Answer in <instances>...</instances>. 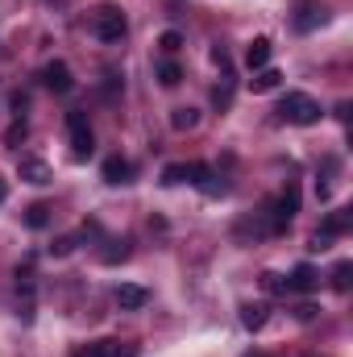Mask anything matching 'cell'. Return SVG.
I'll return each instance as SVG.
<instances>
[{"label":"cell","instance_id":"obj_9","mask_svg":"<svg viewBox=\"0 0 353 357\" xmlns=\"http://www.w3.org/2000/svg\"><path fill=\"white\" fill-rule=\"evenodd\" d=\"M133 178V162L129 158H121V154H112V158H104V183H129Z\"/></svg>","mask_w":353,"mask_h":357},{"label":"cell","instance_id":"obj_6","mask_svg":"<svg viewBox=\"0 0 353 357\" xmlns=\"http://www.w3.org/2000/svg\"><path fill=\"white\" fill-rule=\"evenodd\" d=\"M71 357H137L133 345L121 349V341H91V345H80Z\"/></svg>","mask_w":353,"mask_h":357},{"label":"cell","instance_id":"obj_11","mask_svg":"<svg viewBox=\"0 0 353 357\" xmlns=\"http://www.w3.org/2000/svg\"><path fill=\"white\" fill-rule=\"evenodd\" d=\"M350 212H329L324 216V225L316 229V237H341V233H350Z\"/></svg>","mask_w":353,"mask_h":357},{"label":"cell","instance_id":"obj_13","mask_svg":"<svg viewBox=\"0 0 353 357\" xmlns=\"http://www.w3.org/2000/svg\"><path fill=\"white\" fill-rule=\"evenodd\" d=\"M241 324H246L250 333H258L266 324V303H241Z\"/></svg>","mask_w":353,"mask_h":357},{"label":"cell","instance_id":"obj_8","mask_svg":"<svg viewBox=\"0 0 353 357\" xmlns=\"http://www.w3.org/2000/svg\"><path fill=\"white\" fill-rule=\"evenodd\" d=\"M17 175L25 178V183H33V187H42V183H50V167H46V162H42V158H21V162H17Z\"/></svg>","mask_w":353,"mask_h":357},{"label":"cell","instance_id":"obj_17","mask_svg":"<svg viewBox=\"0 0 353 357\" xmlns=\"http://www.w3.org/2000/svg\"><path fill=\"white\" fill-rule=\"evenodd\" d=\"M171 125H175L179 133H183V129H195V125H200V112H195V108H175V112H171Z\"/></svg>","mask_w":353,"mask_h":357},{"label":"cell","instance_id":"obj_3","mask_svg":"<svg viewBox=\"0 0 353 357\" xmlns=\"http://www.w3.org/2000/svg\"><path fill=\"white\" fill-rule=\"evenodd\" d=\"M67 137H71V154H75V158H91L96 133H91V125H88L84 112H67Z\"/></svg>","mask_w":353,"mask_h":357},{"label":"cell","instance_id":"obj_10","mask_svg":"<svg viewBox=\"0 0 353 357\" xmlns=\"http://www.w3.org/2000/svg\"><path fill=\"white\" fill-rule=\"evenodd\" d=\"M266 63H270V38H254V42L246 46V67H250V71H262Z\"/></svg>","mask_w":353,"mask_h":357},{"label":"cell","instance_id":"obj_27","mask_svg":"<svg viewBox=\"0 0 353 357\" xmlns=\"http://www.w3.org/2000/svg\"><path fill=\"white\" fill-rule=\"evenodd\" d=\"M250 357H266V354H250Z\"/></svg>","mask_w":353,"mask_h":357},{"label":"cell","instance_id":"obj_5","mask_svg":"<svg viewBox=\"0 0 353 357\" xmlns=\"http://www.w3.org/2000/svg\"><path fill=\"white\" fill-rule=\"evenodd\" d=\"M42 84L50 91H59V96H67V91L75 88V75H71V67H67L63 59H54V63L42 67Z\"/></svg>","mask_w":353,"mask_h":357},{"label":"cell","instance_id":"obj_12","mask_svg":"<svg viewBox=\"0 0 353 357\" xmlns=\"http://www.w3.org/2000/svg\"><path fill=\"white\" fill-rule=\"evenodd\" d=\"M316 282H320V278H316V270H312L308 262H303V266H295V270H291V278H287V291H312Z\"/></svg>","mask_w":353,"mask_h":357},{"label":"cell","instance_id":"obj_15","mask_svg":"<svg viewBox=\"0 0 353 357\" xmlns=\"http://www.w3.org/2000/svg\"><path fill=\"white\" fill-rule=\"evenodd\" d=\"M158 84H163V88H179V84H183V67H179L175 59L158 63Z\"/></svg>","mask_w":353,"mask_h":357},{"label":"cell","instance_id":"obj_24","mask_svg":"<svg viewBox=\"0 0 353 357\" xmlns=\"http://www.w3.org/2000/svg\"><path fill=\"white\" fill-rule=\"evenodd\" d=\"M262 287H266V291H274V295H278V291H287V282H283L278 274H262Z\"/></svg>","mask_w":353,"mask_h":357},{"label":"cell","instance_id":"obj_18","mask_svg":"<svg viewBox=\"0 0 353 357\" xmlns=\"http://www.w3.org/2000/svg\"><path fill=\"white\" fill-rule=\"evenodd\" d=\"M46 220H50V208L46 204H29L25 208V225L29 229H46Z\"/></svg>","mask_w":353,"mask_h":357},{"label":"cell","instance_id":"obj_14","mask_svg":"<svg viewBox=\"0 0 353 357\" xmlns=\"http://www.w3.org/2000/svg\"><path fill=\"white\" fill-rule=\"evenodd\" d=\"M320 21H324V8H320V4H303V8H299V17H295V29H303V33H308V29H316Z\"/></svg>","mask_w":353,"mask_h":357},{"label":"cell","instance_id":"obj_1","mask_svg":"<svg viewBox=\"0 0 353 357\" xmlns=\"http://www.w3.org/2000/svg\"><path fill=\"white\" fill-rule=\"evenodd\" d=\"M91 33L100 42H121L129 33V17L121 13V4H96L91 8Z\"/></svg>","mask_w":353,"mask_h":357},{"label":"cell","instance_id":"obj_7","mask_svg":"<svg viewBox=\"0 0 353 357\" xmlns=\"http://www.w3.org/2000/svg\"><path fill=\"white\" fill-rule=\"evenodd\" d=\"M150 303V291L146 287H137V282H121L117 287V307L121 312H137V307H146Z\"/></svg>","mask_w":353,"mask_h":357},{"label":"cell","instance_id":"obj_25","mask_svg":"<svg viewBox=\"0 0 353 357\" xmlns=\"http://www.w3.org/2000/svg\"><path fill=\"white\" fill-rule=\"evenodd\" d=\"M108 245H117V241H108ZM121 258H129V245H121V250H104V262H121Z\"/></svg>","mask_w":353,"mask_h":357},{"label":"cell","instance_id":"obj_23","mask_svg":"<svg viewBox=\"0 0 353 357\" xmlns=\"http://www.w3.org/2000/svg\"><path fill=\"white\" fill-rule=\"evenodd\" d=\"M163 183H167V187H175V183H183V162H171V167L163 171Z\"/></svg>","mask_w":353,"mask_h":357},{"label":"cell","instance_id":"obj_16","mask_svg":"<svg viewBox=\"0 0 353 357\" xmlns=\"http://www.w3.org/2000/svg\"><path fill=\"white\" fill-rule=\"evenodd\" d=\"M278 79H283V75H278L274 67H262V71H254L250 88H254V91H274V88H278Z\"/></svg>","mask_w":353,"mask_h":357},{"label":"cell","instance_id":"obj_4","mask_svg":"<svg viewBox=\"0 0 353 357\" xmlns=\"http://www.w3.org/2000/svg\"><path fill=\"white\" fill-rule=\"evenodd\" d=\"M183 183H195L204 195H220V191H225L220 175H216L208 162H183Z\"/></svg>","mask_w":353,"mask_h":357},{"label":"cell","instance_id":"obj_20","mask_svg":"<svg viewBox=\"0 0 353 357\" xmlns=\"http://www.w3.org/2000/svg\"><path fill=\"white\" fill-rule=\"evenodd\" d=\"M75 245H80V237H59V241L50 245V254H54V258H67V254H71Z\"/></svg>","mask_w":353,"mask_h":357},{"label":"cell","instance_id":"obj_22","mask_svg":"<svg viewBox=\"0 0 353 357\" xmlns=\"http://www.w3.org/2000/svg\"><path fill=\"white\" fill-rule=\"evenodd\" d=\"M25 133H29V129H25V121H17V125L4 133V146H17V142H25Z\"/></svg>","mask_w":353,"mask_h":357},{"label":"cell","instance_id":"obj_21","mask_svg":"<svg viewBox=\"0 0 353 357\" xmlns=\"http://www.w3.org/2000/svg\"><path fill=\"white\" fill-rule=\"evenodd\" d=\"M158 46H163V50H167V54H175L179 46H183V33H175V29H167V33H163V38H158Z\"/></svg>","mask_w":353,"mask_h":357},{"label":"cell","instance_id":"obj_26","mask_svg":"<svg viewBox=\"0 0 353 357\" xmlns=\"http://www.w3.org/2000/svg\"><path fill=\"white\" fill-rule=\"evenodd\" d=\"M8 199V183H4V175H0V204Z\"/></svg>","mask_w":353,"mask_h":357},{"label":"cell","instance_id":"obj_2","mask_svg":"<svg viewBox=\"0 0 353 357\" xmlns=\"http://www.w3.org/2000/svg\"><path fill=\"white\" fill-rule=\"evenodd\" d=\"M278 116H283L287 125H316V121H320V104H316L312 96H303V91H287V96L278 100Z\"/></svg>","mask_w":353,"mask_h":357},{"label":"cell","instance_id":"obj_19","mask_svg":"<svg viewBox=\"0 0 353 357\" xmlns=\"http://www.w3.org/2000/svg\"><path fill=\"white\" fill-rule=\"evenodd\" d=\"M350 282H353V262H337L333 266V287L337 291H350Z\"/></svg>","mask_w":353,"mask_h":357}]
</instances>
